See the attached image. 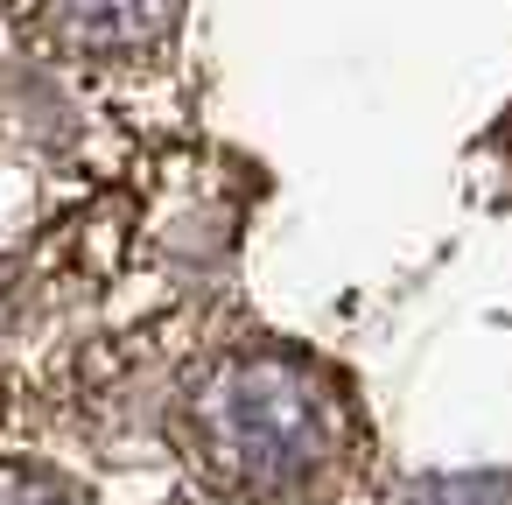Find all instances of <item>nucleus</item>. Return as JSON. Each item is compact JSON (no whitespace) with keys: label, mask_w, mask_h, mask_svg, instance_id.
I'll list each match as a JSON object with an SVG mask.
<instances>
[{"label":"nucleus","mask_w":512,"mask_h":505,"mask_svg":"<svg viewBox=\"0 0 512 505\" xmlns=\"http://www.w3.org/2000/svg\"><path fill=\"white\" fill-rule=\"evenodd\" d=\"M197 435L211 449V470L246 505H302L337 470L351 414L316 358L253 344L204 379Z\"/></svg>","instance_id":"nucleus-1"},{"label":"nucleus","mask_w":512,"mask_h":505,"mask_svg":"<svg viewBox=\"0 0 512 505\" xmlns=\"http://www.w3.org/2000/svg\"><path fill=\"white\" fill-rule=\"evenodd\" d=\"M407 505H512V477L498 470H456V477H421Z\"/></svg>","instance_id":"nucleus-3"},{"label":"nucleus","mask_w":512,"mask_h":505,"mask_svg":"<svg viewBox=\"0 0 512 505\" xmlns=\"http://www.w3.org/2000/svg\"><path fill=\"white\" fill-rule=\"evenodd\" d=\"M36 22L57 29V36H71V50H85V57H106V43L155 50V43L176 29L169 8H50V15H36Z\"/></svg>","instance_id":"nucleus-2"},{"label":"nucleus","mask_w":512,"mask_h":505,"mask_svg":"<svg viewBox=\"0 0 512 505\" xmlns=\"http://www.w3.org/2000/svg\"><path fill=\"white\" fill-rule=\"evenodd\" d=\"M0 505H78L64 484H50L43 470H22V463H0Z\"/></svg>","instance_id":"nucleus-4"}]
</instances>
